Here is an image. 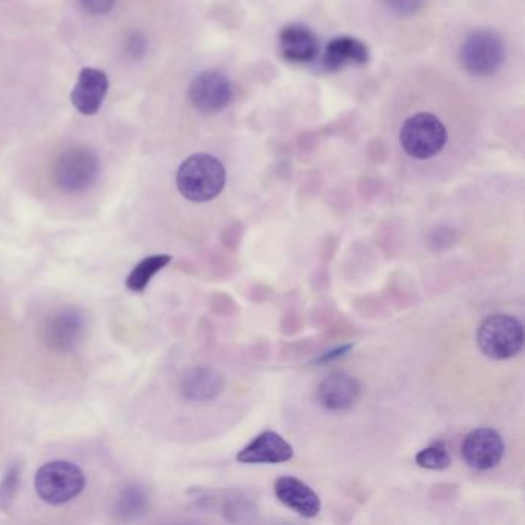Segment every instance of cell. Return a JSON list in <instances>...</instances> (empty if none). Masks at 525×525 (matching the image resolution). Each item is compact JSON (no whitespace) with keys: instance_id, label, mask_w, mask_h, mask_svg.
<instances>
[{"instance_id":"277c9868","label":"cell","mask_w":525,"mask_h":525,"mask_svg":"<svg viewBox=\"0 0 525 525\" xmlns=\"http://www.w3.org/2000/svg\"><path fill=\"white\" fill-rule=\"evenodd\" d=\"M399 138L402 148L410 158L425 161L441 153L449 136L445 125L435 114L418 113L404 122Z\"/></svg>"},{"instance_id":"e0dca14e","label":"cell","mask_w":525,"mask_h":525,"mask_svg":"<svg viewBox=\"0 0 525 525\" xmlns=\"http://www.w3.org/2000/svg\"><path fill=\"white\" fill-rule=\"evenodd\" d=\"M171 262L170 255H154L142 259L127 278V288L134 293H142L150 284L151 279L164 270Z\"/></svg>"},{"instance_id":"8fae6325","label":"cell","mask_w":525,"mask_h":525,"mask_svg":"<svg viewBox=\"0 0 525 525\" xmlns=\"http://www.w3.org/2000/svg\"><path fill=\"white\" fill-rule=\"evenodd\" d=\"M273 490H275L276 499L281 504L298 513L302 518H316L321 513V498L315 490L311 489L310 485L305 484L301 479L281 476L276 479Z\"/></svg>"},{"instance_id":"7c38bea8","label":"cell","mask_w":525,"mask_h":525,"mask_svg":"<svg viewBox=\"0 0 525 525\" xmlns=\"http://www.w3.org/2000/svg\"><path fill=\"white\" fill-rule=\"evenodd\" d=\"M295 456V450L273 430L262 432L236 455L241 464H284Z\"/></svg>"},{"instance_id":"7a4b0ae2","label":"cell","mask_w":525,"mask_h":525,"mask_svg":"<svg viewBox=\"0 0 525 525\" xmlns=\"http://www.w3.org/2000/svg\"><path fill=\"white\" fill-rule=\"evenodd\" d=\"M476 342L487 358L509 361L524 347V327L516 316L495 313L479 324Z\"/></svg>"},{"instance_id":"d6986e66","label":"cell","mask_w":525,"mask_h":525,"mask_svg":"<svg viewBox=\"0 0 525 525\" xmlns=\"http://www.w3.org/2000/svg\"><path fill=\"white\" fill-rule=\"evenodd\" d=\"M416 464L425 470H445L452 465V456L444 442H435L416 455Z\"/></svg>"},{"instance_id":"5bb4252c","label":"cell","mask_w":525,"mask_h":525,"mask_svg":"<svg viewBox=\"0 0 525 525\" xmlns=\"http://www.w3.org/2000/svg\"><path fill=\"white\" fill-rule=\"evenodd\" d=\"M225 387V378L216 368L194 367L185 373L181 381V392L187 401L208 402L218 398Z\"/></svg>"},{"instance_id":"9a60e30c","label":"cell","mask_w":525,"mask_h":525,"mask_svg":"<svg viewBox=\"0 0 525 525\" xmlns=\"http://www.w3.org/2000/svg\"><path fill=\"white\" fill-rule=\"evenodd\" d=\"M282 56L296 64H307L318 54V39L310 28L304 25H287L279 36Z\"/></svg>"},{"instance_id":"8992f818","label":"cell","mask_w":525,"mask_h":525,"mask_svg":"<svg viewBox=\"0 0 525 525\" xmlns=\"http://www.w3.org/2000/svg\"><path fill=\"white\" fill-rule=\"evenodd\" d=\"M504 57V42L492 30L475 31L462 44V65L475 76H492L501 68Z\"/></svg>"},{"instance_id":"6da1fadb","label":"cell","mask_w":525,"mask_h":525,"mask_svg":"<svg viewBox=\"0 0 525 525\" xmlns=\"http://www.w3.org/2000/svg\"><path fill=\"white\" fill-rule=\"evenodd\" d=\"M224 165L211 154H193L185 159L176 174L179 193L191 202H208L218 198L225 187Z\"/></svg>"},{"instance_id":"9c48e42d","label":"cell","mask_w":525,"mask_h":525,"mask_svg":"<svg viewBox=\"0 0 525 525\" xmlns=\"http://www.w3.org/2000/svg\"><path fill=\"white\" fill-rule=\"evenodd\" d=\"M230 81L224 74L218 71H205L196 76L190 85L188 97L194 108H198L202 113H218L224 110L231 101Z\"/></svg>"},{"instance_id":"ac0fdd59","label":"cell","mask_w":525,"mask_h":525,"mask_svg":"<svg viewBox=\"0 0 525 525\" xmlns=\"http://www.w3.org/2000/svg\"><path fill=\"white\" fill-rule=\"evenodd\" d=\"M148 498L141 487H127L122 490L121 495L116 499L114 505V515L122 519H133L141 516L147 510Z\"/></svg>"},{"instance_id":"2e32d148","label":"cell","mask_w":525,"mask_h":525,"mask_svg":"<svg viewBox=\"0 0 525 525\" xmlns=\"http://www.w3.org/2000/svg\"><path fill=\"white\" fill-rule=\"evenodd\" d=\"M370 59L367 45L350 36H338L330 41L325 50L324 68L336 71L345 65H364Z\"/></svg>"},{"instance_id":"52a82bcc","label":"cell","mask_w":525,"mask_h":525,"mask_svg":"<svg viewBox=\"0 0 525 525\" xmlns=\"http://www.w3.org/2000/svg\"><path fill=\"white\" fill-rule=\"evenodd\" d=\"M505 444L501 433L490 427L472 430L461 445V456L465 464L476 472H489L501 464Z\"/></svg>"},{"instance_id":"5b68a950","label":"cell","mask_w":525,"mask_h":525,"mask_svg":"<svg viewBox=\"0 0 525 525\" xmlns=\"http://www.w3.org/2000/svg\"><path fill=\"white\" fill-rule=\"evenodd\" d=\"M99 170L101 164L93 150L71 148L57 159L54 165V181L62 191L81 193L96 182Z\"/></svg>"},{"instance_id":"7402d4cb","label":"cell","mask_w":525,"mask_h":525,"mask_svg":"<svg viewBox=\"0 0 525 525\" xmlns=\"http://www.w3.org/2000/svg\"><path fill=\"white\" fill-rule=\"evenodd\" d=\"M116 0H82L85 10L93 14H105L114 7Z\"/></svg>"},{"instance_id":"30bf717a","label":"cell","mask_w":525,"mask_h":525,"mask_svg":"<svg viewBox=\"0 0 525 525\" xmlns=\"http://www.w3.org/2000/svg\"><path fill=\"white\" fill-rule=\"evenodd\" d=\"M361 384L355 376L333 372L325 376L316 388V402L328 412H347L358 402Z\"/></svg>"},{"instance_id":"4fadbf2b","label":"cell","mask_w":525,"mask_h":525,"mask_svg":"<svg viewBox=\"0 0 525 525\" xmlns=\"http://www.w3.org/2000/svg\"><path fill=\"white\" fill-rule=\"evenodd\" d=\"M108 85V76L104 71L84 68L71 91V104L84 116H94L104 104Z\"/></svg>"},{"instance_id":"603a6c76","label":"cell","mask_w":525,"mask_h":525,"mask_svg":"<svg viewBox=\"0 0 525 525\" xmlns=\"http://www.w3.org/2000/svg\"><path fill=\"white\" fill-rule=\"evenodd\" d=\"M352 348V344L341 345V347L333 348V350H330V352L324 353L321 358L316 359L315 362H319V364H327V362L338 361V359L347 356L348 352H350Z\"/></svg>"},{"instance_id":"44dd1931","label":"cell","mask_w":525,"mask_h":525,"mask_svg":"<svg viewBox=\"0 0 525 525\" xmlns=\"http://www.w3.org/2000/svg\"><path fill=\"white\" fill-rule=\"evenodd\" d=\"M424 2L425 0H384V4L399 16H412L418 13Z\"/></svg>"},{"instance_id":"3957f363","label":"cell","mask_w":525,"mask_h":525,"mask_svg":"<svg viewBox=\"0 0 525 525\" xmlns=\"http://www.w3.org/2000/svg\"><path fill=\"white\" fill-rule=\"evenodd\" d=\"M34 487L39 498L47 504H67L81 495L85 487V475L73 462H48L36 473Z\"/></svg>"},{"instance_id":"ba28073f","label":"cell","mask_w":525,"mask_h":525,"mask_svg":"<svg viewBox=\"0 0 525 525\" xmlns=\"http://www.w3.org/2000/svg\"><path fill=\"white\" fill-rule=\"evenodd\" d=\"M44 342L56 353L74 352L85 336V318L81 310L68 307L56 311L45 322Z\"/></svg>"},{"instance_id":"ffe728a7","label":"cell","mask_w":525,"mask_h":525,"mask_svg":"<svg viewBox=\"0 0 525 525\" xmlns=\"http://www.w3.org/2000/svg\"><path fill=\"white\" fill-rule=\"evenodd\" d=\"M19 484H21V465L16 464L8 470L7 475L0 482V509L4 512L10 513Z\"/></svg>"}]
</instances>
